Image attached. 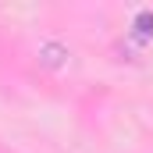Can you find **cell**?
<instances>
[{
  "instance_id": "1",
  "label": "cell",
  "mask_w": 153,
  "mask_h": 153,
  "mask_svg": "<svg viewBox=\"0 0 153 153\" xmlns=\"http://www.w3.org/2000/svg\"><path fill=\"white\" fill-rule=\"evenodd\" d=\"M39 61H43L46 68H64V64H68V46L57 43V39H46V43L39 46Z\"/></svg>"
},
{
  "instance_id": "2",
  "label": "cell",
  "mask_w": 153,
  "mask_h": 153,
  "mask_svg": "<svg viewBox=\"0 0 153 153\" xmlns=\"http://www.w3.org/2000/svg\"><path fill=\"white\" fill-rule=\"evenodd\" d=\"M132 36L139 39V43H146V39L153 36V11H139L135 14V32Z\"/></svg>"
}]
</instances>
